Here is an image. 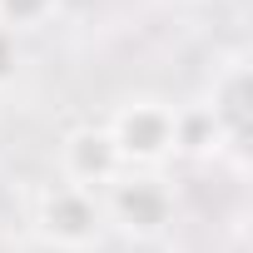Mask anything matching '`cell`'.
Masks as SVG:
<instances>
[{
    "label": "cell",
    "mask_w": 253,
    "mask_h": 253,
    "mask_svg": "<svg viewBox=\"0 0 253 253\" xmlns=\"http://www.w3.org/2000/svg\"><path fill=\"white\" fill-rule=\"evenodd\" d=\"M35 233H40L55 253H89V248H99V238L109 233L99 194L55 179V184L40 194V204H35Z\"/></svg>",
    "instance_id": "obj_3"
},
{
    "label": "cell",
    "mask_w": 253,
    "mask_h": 253,
    "mask_svg": "<svg viewBox=\"0 0 253 253\" xmlns=\"http://www.w3.org/2000/svg\"><path fill=\"white\" fill-rule=\"evenodd\" d=\"M55 10H60V0H0V25L20 35V30L45 25Z\"/></svg>",
    "instance_id": "obj_7"
},
{
    "label": "cell",
    "mask_w": 253,
    "mask_h": 253,
    "mask_svg": "<svg viewBox=\"0 0 253 253\" xmlns=\"http://www.w3.org/2000/svg\"><path fill=\"white\" fill-rule=\"evenodd\" d=\"M204 104H209V114H213V124H218L223 144L238 149V144H243V129H248V65H243V60L223 65Z\"/></svg>",
    "instance_id": "obj_5"
},
{
    "label": "cell",
    "mask_w": 253,
    "mask_h": 253,
    "mask_svg": "<svg viewBox=\"0 0 253 253\" xmlns=\"http://www.w3.org/2000/svg\"><path fill=\"white\" fill-rule=\"evenodd\" d=\"M174 114H179V104H169L159 94H134V99L114 104L104 129H109L124 169H159L164 159H174Z\"/></svg>",
    "instance_id": "obj_2"
},
{
    "label": "cell",
    "mask_w": 253,
    "mask_h": 253,
    "mask_svg": "<svg viewBox=\"0 0 253 253\" xmlns=\"http://www.w3.org/2000/svg\"><path fill=\"white\" fill-rule=\"evenodd\" d=\"M99 204H104V223L119 228L124 238H134V243L169 233V223L179 213V194L159 169H124L99 194Z\"/></svg>",
    "instance_id": "obj_1"
},
{
    "label": "cell",
    "mask_w": 253,
    "mask_h": 253,
    "mask_svg": "<svg viewBox=\"0 0 253 253\" xmlns=\"http://www.w3.org/2000/svg\"><path fill=\"white\" fill-rule=\"evenodd\" d=\"M25 70V50H20V35L0 25V89H10Z\"/></svg>",
    "instance_id": "obj_8"
},
{
    "label": "cell",
    "mask_w": 253,
    "mask_h": 253,
    "mask_svg": "<svg viewBox=\"0 0 253 253\" xmlns=\"http://www.w3.org/2000/svg\"><path fill=\"white\" fill-rule=\"evenodd\" d=\"M119 174H124V159H119V149H114L104 124H75L60 139V179L65 184L104 194Z\"/></svg>",
    "instance_id": "obj_4"
},
{
    "label": "cell",
    "mask_w": 253,
    "mask_h": 253,
    "mask_svg": "<svg viewBox=\"0 0 253 253\" xmlns=\"http://www.w3.org/2000/svg\"><path fill=\"white\" fill-rule=\"evenodd\" d=\"M223 134L209 114V104H179L174 114V154H189V159H209V154H223Z\"/></svg>",
    "instance_id": "obj_6"
}]
</instances>
